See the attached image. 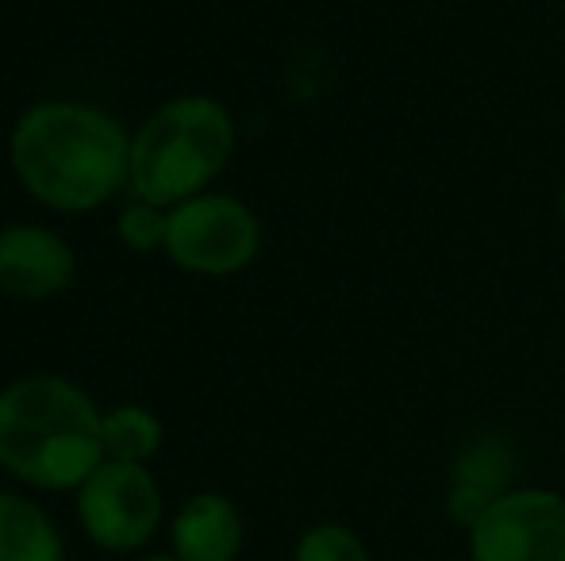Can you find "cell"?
I'll return each instance as SVG.
<instances>
[{"instance_id":"6da1fadb","label":"cell","mask_w":565,"mask_h":561,"mask_svg":"<svg viewBox=\"0 0 565 561\" xmlns=\"http://www.w3.org/2000/svg\"><path fill=\"white\" fill-rule=\"evenodd\" d=\"M8 165L31 201L82 216L131 181V136L97 105L39 100L8 131Z\"/></svg>"},{"instance_id":"9c48e42d","label":"cell","mask_w":565,"mask_h":561,"mask_svg":"<svg viewBox=\"0 0 565 561\" xmlns=\"http://www.w3.org/2000/svg\"><path fill=\"white\" fill-rule=\"evenodd\" d=\"M512 481V454L500 439H477L461 450L458 470H454V493L450 511L458 524L473 527L492 504L504 496Z\"/></svg>"},{"instance_id":"8992f818","label":"cell","mask_w":565,"mask_h":561,"mask_svg":"<svg viewBox=\"0 0 565 561\" xmlns=\"http://www.w3.org/2000/svg\"><path fill=\"white\" fill-rule=\"evenodd\" d=\"M473 561H565V500L543 488L504 493L469 527Z\"/></svg>"},{"instance_id":"9a60e30c","label":"cell","mask_w":565,"mask_h":561,"mask_svg":"<svg viewBox=\"0 0 565 561\" xmlns=\"http://www.w3.org/2000/svg\"><path fill=\"white\" fill-rule=\"evenodd\" d=\"M562 216H565V193H562Z\"/></svg>"},{"instance_id":"7c38bea8","label":"cell","mask_w":565,"mask_h":561,"mask_svg":"<svg viewBox=\"0 0 565 561\" xmlns=\"http://www.w3.org/2000/svg\"><path fill=\"white\" fill-rule=\"evenodd\" d=\"M166 227H170V208H158L150 201H127L116 216V235L135 255H162Z\"/></svg>"},{"instance_id":"8fae6325","label":"cell","mask_w":565,"mask_h":561,"mask_svg":"<svg viewBox=\"0 0 565 561\" xmlns=\"http://www.w3.org/2000/svg\"><path fill=\"white\" fill-rule=\"evenodd\" d=\"M100 434H105V457H113V462L150 465V457L162 450L166 427L150 408L119 404L113 412H105Z\"/></svg>"},{"instance_id":"5bb4252c","label":"cell","mask_w":565,"mask_h":561,"mask_svg":"<svg viewBox=\"0 0 565 561\" xmlns=\"http://www.w3.org/2000/svg\"><path fill=\"white\" fill-rule=\"evenodd\" d=\"M135 561H178L173 554H147V558H135Z\"/></svg>"},{"instance_id":"3957f363","label":"cell","mask_w":565,"mask_h":561,"mask_svg":"<svg viewBox=\"0 0 565 561\" xmlns=\"http://www.w3.org/2000/svg\"><path fill=\"white\" fill-rule=\"evenodd\" d=\"M235 154V120L220 100L189 93L142 120L131 136V188L139 201L178 208L209 193Z\"/></svg>"},{"instance_id":"ba28073f","label":"cell","mask_w":565,"mask_h":561,"mask_svg":"<svg viewBox=\"0 0 565 561\" xmlns=\"http://www.w3.org/2000/svg\"><path fill=\"white\" fill-rule=\"evenodd\" d=\"M178 561H235L243 550V516L224 493H193L170 524Z\"/></svg>"},{"instance_id":"5b68a950","label":"cell","mask_w":565,"mask_h":561,"mask_svg":"<svg viewBox=\"0 0 565 561\" xmlns=\"http://www.w3.org/2000/svg\"><path fill=\"white\" fill-rule=\"evenodd\" d=\"M74 496L82 531L108 554H135L162 527V488L147 465L105 457Z\"/></svg>"},{"instance_id":"7a4b0ae2","label":"cell","mask_w":565,"mask_h":561,"mask_svg":"<svg viewBox=\"0 0 565 561\" xmlns=\"http://www.w3.org/2000/svg\"><path fill=\"white\" fill-rule=\"evenodd\" d=\"M105 412L77 381L28 374L0 389V470L43 493H77L105 462Z\"/></svg>"},{"instance_id":"4fadbf2b","label":"cell","mask_w":565,"mask_h":561,"mask_svg":"<svg viewBox=\"0 0 565 561\" xmlns=\"http://www.w3.org/2000/svg\"><path fill=\"white\" fill-rule=\"evenodd\" d=\"M292 561H370L362 539L342 524H320L300 535Z\"/></svg>"},{"instance_id":"30bf717a","label":"cell","mask_w":565,"mask_h":561,"mask_svg":"<svg viewBox=\"0 0 565 561\" xmlns=\"http://www.w3.org/2000/svg\"><path fill=\"white\" fill-rule=\"evenodd\" d=\"M0 561H66L58 524L12 488H0Z\"/></svg>"},{"instance_id":"52a82bcc","label":"cell","mask_w":565,"mask_h":561,"mask_svg":"<svg viewBox=\"0 0 565 561\" xmlns=\"http://www.w3.org/2000/svg\"><path fill=\"white\" fill-rule=\"evenodd\" d=\"M77 281V255L43 224L0 227V292L15 300H54Z\"/></svg>"},{"instance_id":"277c9868","label":"cell","mask_w":565,"mask_h":561,"mask_svg":"<svg viewBox=\"0 0 565 561\" xmlns=\"http://www.w3.org/2000/svg\"><path fill=\"white\" fill-rule=\"evenodd\" d=\"M262 227L243 201L224 193H201L170 208L162 255L196 278H231L258 258Z\"/></svg>"}]
</instances>
